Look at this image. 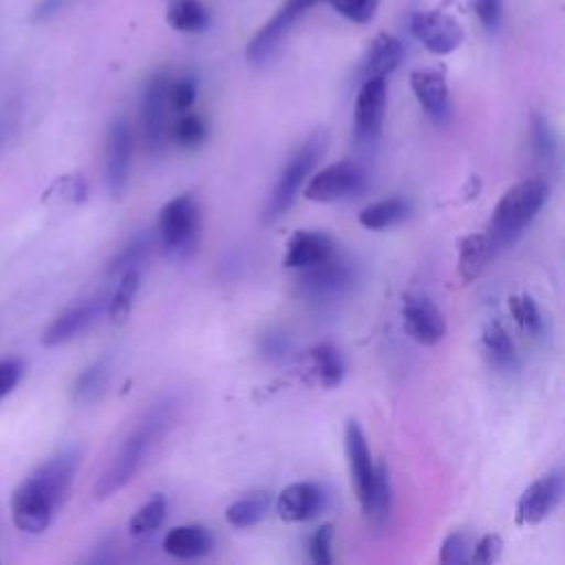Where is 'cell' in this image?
I'll list each match as a JSON object with an SVG mask.
<instances>
[{"label": "cell", "mask_w": 565, "mask_h": 565, "mask_svg": "<svg viewBox=\"0 0 565 565\" xmlns=\"http://www.w3.org/2000/svg\"><path fill=\"white\" fill-rule=\"evenodd\" d=\"M79 452L62 450L38 466L11 494V519L20 532L42 534L68 497Z\"/></svg>", "instance_id": "obj_1"}, {"label": "cell", "mask_w": 565, "mask_h": 565, "mask_svg": "<svg viewBox=\"0 0 565 565\" xmlns=\"http://www.w3.org/2000/svg\"><path fill=\"white\" fill-rule=\"evenodd\" d=\"M177 411H179L177 395H161L143 411L139 422L130 428V433L117 446L108 466L102 470V475L95 483L97 499L113 497L117 490H121L135 477V472L141 468V463L152 452V448L170 430V426L177 417Z\"/></svg>", "instance_id": "obj_2"}, {"label": "cell", "mask_w": 565, "mask_h": 565, "mask_svg": "<svg viewBox=\"0 0 565 565\" xmlns=\"http://www.w3.org/2000/svg\"><path fill=\"white\" fill-rule=\"evenodd\" d=\"M547 183L543 179H523L510 185L492 210L488 221V238L494 252H501L519 241L525 227L534 221L547 199Z\"/></svg>", "instance_id": "obj_3"}, {"label": "cell", "mask_w": 565, "mask_h": 565, "mask_svg": "<svg viewBox=\"0 0 565 565\" xmlns=\"http://www.w3.org/2000/svg\"><path fill=\"white\" fill-rule=\"evenodd\" d=\"M324 148H327L324 130H313L296 148V152L289 157L287 166L282 168V172H280V177H278V181L271 190V196H269L267 207H265V221H274V218L282 216L294 205L296 196L300 194V188L305 185L307 177L316 168Z\"/></svg>", "instance_id": "obj_4"}, {"label": "cell", "mask_w": 565, "mask_h": 565, "mask_svg": "<svg viewBox=\"0 0 565 565\" xmlns=\"http://www.w3.org/2000/svg\"><path fill=\"white\" fill-rule=\"evenodd\" d=\"M199 203L192 194H179L170 199L157 218L159 243L170 256H185L196 245L199 236Z\"/></svg>", "instance_id": "obj_5"}, {"label": "cell", "mask_w": 565, "mask_h": 565, "mask_svg": "<svg viewBox=\"0 0 565 565\" xmlns=\"http://www.w3.org/2000/svg\"><path fill=\"white\" fill-rule=\"evenodd\" d=\"M355 274L353 267L338 258L335 254L313 267L300 269L298 276V291L305 300L316 305H329L340 300L353 285Z\"/></svg>", "instance_id": "obj_6"}, {"label": "cell", "mask_w": 565, "mask_h": 565, "mask_svg": "<svg viewBox=\"0 0 565 565\" xmlns=\"http://www.w3.org/2000/svg\"><path fill=\"white\" fill-rule=\"evenodd\" d=\"M369 185L364 168L355 161H338L318 170L305 185V199L318 203H333L351 196H360Z\"/></svg>", "instance_id": "obj_7"}, {"label": "cell", "mask_w": 565, "mask_h": 565, "mask_svg": "<svg viewBox=\"0 0 565 565\" xmlns=\"http://www.w3.org/2000/svg\"><path fill=\"white\" fill-rule=\"evenodd\" d=\"M168 84L170 77L166 73H157L146 82L141 95V128L146 146L152 154H161L168 141Z\"/></svg>", "instance_id": "obj_8"}, {"label": "cell", "mask_w": 565, "mask_h": 565, "mask_svg": "<svg viewBox=\"0 0 565 565\" xmlns=\"http://www.w3.org/2000/svg\"><path fill=\"white\" fill-rule=\"evenodd\" d=\"M386 110V77L364 79L353 108V137L360 146H373L380 137Z\"/></svg>", "instance_id": "obj_9"}, {"label": "cell", "mask_w": 565, "mask_h": 565, "mask_svg": "<svg viewBox=\"0 0 565 565\" xmlns=\"http://www.w3.org/2000/svg\"><path fill=\"white\" fill-rule=\"evenodd\" d=\"M316 2H322V0H287L258 31L256 35L249 40L247 49H245V55L252 64H263L267 62L274 51L280 46L282 38L289 33V29L294 26V22L309 9L313 7Z\"/></svg>", "instance_id": "obj_10"}, {"label": "cell", "mask_w": 565, "mask_h": 565, "mask_svg": "<svg viewBox=\"0 0 565 565\" xmlns=\"http://www.w3.org/2000/svg\"><path fill=\"white\" fill-rule=\"evenodd\" d=\"M565 490L563 472L556 468L539 479H534L516 501V523L536 525L547 519L561 503Z\"/></svg>", "instance_id": "obj_11"}, {"label": "cell", "mask_w": 565, "mask_h": 565, "mask_svg": "<svg viewBox=\"0 0 565 565\" xmlns=\"http://www.w3.org/2000/svg\"><path fill=\"white\" fill-rule=\"evenodd\" d=\"M132 161V132L124 119H115L106 135V161L104 183L113 199H119L126 190Z\"/></svg>", "instance_id": "obj_12"}, {"label": "cell", "mask_w": 565, "mask_h": 565, "mask_svg": "<svg viewBox=\"0 0 565 565\" xmlns=\"http://www.w3.org/2000/svg\"><path fill=\"white\" fill-rule=\"evenodd\" d=\"M411 31L435 55H448L463 42L461 24L446 11H417Z\"/></svg>", "instance_id": "obj_13"}, {"label": "cell", "mask_w": 565, "mask_h": 565, "mask_svg": "<svg viewBox=\"0 0 565 565\" xmlns=\"http://www.w3.org/2000/svg\"><path fill=\"white\" fill-rule=\"evenodd\" d=\"M344 455H347V463H349L351 483L355 488L358 501L364 512V508L369 505L371 492H373V483H375V463L371 459L366 437H364L360 424L353 419H349L347 428H344Z\"/></svg>", "instance_id": "obj_14"}, {"label": "cell", "mask_w": 565, "mask_h": 565, "mask_svg": "<svg viewBox=\"0 0 565 565\" xmlns=\"http://www.w3.org/2000/svg\"><path fill=\"white\" fill-rule=\"evenodd\" d=\"M327 490L318 481H294L276 499L278 516L287 523H305L327 508Z\"/></svg>", "instance_id": "obj_15"}, {"label": "cell", "mask_w": 565, "mask_h": 565, "mask_svg": "<svg viewBox=\"0 0 565 565\" xmlns=\"http://www.w3.org/2000/svg\"><path fill=\"white\" fill-rule=\"evenodd\" d=\"M402 320L406 333L426 347H433L444 340L446 335V320L441 311L424 296H404L402 305Z\"/></svg>", "instance_id": "obj_16"}, {"label": "cell", "mask_w": 565, "mask_h": 565, "mask_svg": "<svg viewBox=\"0 0 565 565\" xmlns=\"http://www.w3.org/2000/svg\"><path fill=\"white\" fill-rule=\"evenodd\" d=\"M411 88L419 102V106L426 110V115L441 124L450 115V90L446 75L437 68H415L411 73Z\"/></svg>", "instance_id": "obj_17"}, {"label": "cell", "mask_w": 565, "mask_h": 565, "mask_svg": "<svg viewBox=\"0 0 565 565\" xmlns=\"http://www.w3.org/2000/svg\"><path fill=\"white\" fill-rule=\"evenodd\" d=\"M335 254V243L329 234L318 230H298L287 241L282 265L287 269H307Z\"/></svg>", "instance_id": "obj_18"}, {"label": "cell", "mask_w": 565, "mask_h": 565, "mask_svg": "<svg viewBox=\"0 0 565 565\" xmlns=\"http://www.w3.org/2000/svg\"><path fill=\"white\" fill-rule=\"evenodd\" d=\"M99 311H102V298H88L64 309L42 333V344L57 347L62 342L73 340L75 335H79L84 329L93 324Z\"/></svg>", "instance_id": "obj_19"}, {"label": "cell", "mask_w": 565, "mask_h": 565, "mask_svg": "<svg viewBox=\"0 0 565 565\" xmlns=\"http://www.w3.org/2000/svg\"><path fill=\"white\" fill-rule=\"evenodd\" d=\"M399 62H402V42L395 35L380 33L369 44L358 75L362 82L371 77H386L391 71L397 68Z\"/></svg>", "instance_id": "obj_20"}, {"label": "cell", "mask_w": 565, "mask_h": 565, "mask_svg": "<svg viewBox=\"0 0 565 565\" xmlns=\"http://www.w3.org/2000/svg\"><path fill=\"white\" fill-rule=\"evenodd\" d=\"M212 534L203 525H179L163 536V550L181 561L201 558L212 550Z\"/></svg>", "instance_id": "obj_21"}, {"label": "cell", "mask_w": 565, "mask_h": 565, "mask_svg": "<svg viewBox=\"0 0 565 565\" xmlns=\"http://www.w3.org/2000/svg\"><path fill=\"white\" fill-rule=\"evenodd\" d=\"M457 245V271L466 282H472L497 254L486 232L468 234Z\"/></svg>", "instance_id": "obj_22"}, {"label": "cell", "mask_w": 565, "mask_h": 565, "mask_svg": "<svg viewBox=\"0 0 565 565\" xmlns=\"http://www.w3.org/2000/svg\"><path fill=\"white\" fill-rule=\"evenodd\" d=\"M408 201L402 196H388L375 203H369L366 207L360 210L358 214V223L366 230H386L399 221H404L408 216Z\"/></svg>", "instance_id": "obj_23"}, {"label": "cell", "mask_w": 565, "mask_h": 565, "mask_svg": "<svg viewBox=\"0 0 565 565\" xmlns=\"http://www.w3.org/2000/svg\"><path fill=\"white\" fill-rule=\"evenodd\" d=\"M481 344L497 369H505V371L516 369L514 342H512L508 329L499 320H490L483 324Z\"/></svg>", "instance_id": "obj_24"}, {"label": "cell", "mask_w": 565, "mask_h": 565, "mask_svg": "<svg viewBox=\"0 0 565 565\" xmlns=\"http://www.w3.org/2000/svg\"><path fill=\"white\" fill-rule=\"evenodd\" d=\"M309 360H311V369L318 377V382L327 388H333L342 382L344 377V360L340 355V351L331 344V342H318L309 349Z\"/></svg>", "instance_id": "obj_25"}, {"label": "cell", "mask_w": 565, "mask_h": 565, "mask_svg": "<svg viewBox=\"0 0 565 565\" xmlns=\"http://www.w3.org/2000/svg\"><path fill=\"white\" fill-rule=\"evenodd\" d=\"M269 503H271L269 492H249L227 505L225 521L238 530L254 527L256 523H260L265 519Z\"/></svg>", "instance_id": "obj_26"}, {"label": "cell", "mask_w": 565, "mask_h": 565, "mask_svg": "<svg viewBox=\"0 0 565 565\" xmlns=\"http://www.w3.org/2000/svg\"><path fill=\"white\" fill-rule=\"evenodd\" d=\"M166 22L181 33H201L210 24V13L199 0H172L166 9Z\"/></svg>", "instance_id": "obj_27"}, {"label": "cell", "mask_w": 565, "mask_h": 565, "mask_svg": "<svg viewBox=\"0 0 565 565\" xmlns=\"http://www.w3.org/2000/svg\"><path fill=\"white\" fill-rule=\"evenodd\" d=\"M391 505H393V494H391V479L386 472V466L380 463L375 466V483L373 492L369 499V505L364 508V514L369 519V525L382 530L388 519H391Z\"/></svg>", "instance_id": "obj_28"}, {"label": "cell", "mask_w": 565, "mask_h": 565, "mask_svg": "<svg viewBox=\"0 0 565 565\" xmlns=\"http://www.w3.org/2000/svg\"><path fill=\"white\" fill-rule=\"evenodd\" d=\"M108 384V360H97L86 366L71 386V397L77 404H93Z\"/></svg>", "instance_id": "obj_29"}, {"label": "cell", "mask_w": 565, "mask_h": 565, "mask_svg": "<svg viewBox=\"0 0 565 565\" xmlns=\"http://www.w3.org/2000/svg\"><path fill=\"white\" fill-rule=\"evenodd\" d=\"M168 512V501L163 494H152L128 521V530L135 539H146L150 534H154Z\"/></svg>", "instance_id": "obj_30"}, {"label": "cell", "mask_w": 565, "mask_h": 565, "mask_svg": "<svg viewBox=\"0 0 565 565\" xmlns=\"http://www.w3.org/2000/svg\"><path fill=\"white\" fill-rule=\"evenodd\" d=\"M139 280H141L139 269H126V271L119 274V282H117L113 296L106 302V313L113 322H119L128 316V311L132 307V300L139 291Z\"/></svg>", "instance_id": "obj_31"}, {"label": "cell", "mask_w": 565, "mask_h": 565, "mask_svg": "<svg viewBox=\"0 0 565 565\" xmlns=\"http://www.w3.org/2000/svg\"><path fill=\"white\" fill-rule=\"evenodd\" d=\"M530 146H532V152L536 154V159L547 166L554 163L558 157V143H556L554 128L550 126L547 117L541 113H532V117H530Z\"/></svg>", "instance_id": "obj_32"}, {"label": "cell", "mask_w": 565, "mask_h": 565, "mask_svg": "<svg viewBox=\"0 0 565 565\" xmlns=\"http://www.w3.org/2000/svg\"><path fill=\"white\" fill-rule=\"evenodd\" d=\"M148 254H150V236H148L146 232L135 234V236L119 249V254L110 260L108 274H110V276H119V274L126 271V269H139V267L146 263Z\"/></svg>", "instance_id": "obj_33"}, {"label": "cell", "mask_w": 565, "mask_h": 565, "mask_svg": "<svg viewBox=\"0 0 565 565\" xmlns=\"http://www.w3.org/2000/svg\"><path fill=\"white\" fill-rule=\"evenodd\" d=\"M512 320L527 333V335H541L543 333V316L536 302L530 296H512L508 300Z\"/></svg>", "instance_id": "obj_34"}, {"label": "cell", "mask_w": 565, "mask_h": 565, "mask_svg": "<svg viewBox=\"0 0 565 565\" xmlns=\"http://www.w3.org/2000/svg\"><path fill=\"white\" fill-rule=\"evenodd\" d=\"M168 135L181 148H196L205 139L207 128H205V121L199 115L181 113V117L170 126Z\"/></svg>", "instance_id": "obj_35"}, {"label": "cell", "mask_w": 565, "mask_h": 565, "mask_svg": "<svg viewBox=\"0 0 565 565\" xmlns=\"http://www.w3.org/2000/svg\"><path fill=\"white\" fill-rule=\"evenodd\" d=\"M196 99V79L192 75H181L168 84V104L174 113H188Z\"/></svg>", "instance_id": "obj_36"}, {"label": "cell", "mask_w": 565, "mask_h": 565, "mask_svg": "<svg viewBox=\"0 0 565 565\" xmlns=\"http://www.w3.org/2000/svg\"><path fill=\"white\" fill-rule=\"evenodd\" d=\"M472 552L470 534L463 530H457L448 534L439 547V561L441 563H468Z\"/></svg>", "instance_id": "obj_37"}, {"label": "cell", "mask_w": 565, "mask_h": 565, "mask_svg": "<svg viewBox=\"0 0 565 565\" xmlns=\"http://www.w3.org/2000/svg\"><path fill=\"white\" fill-rule=\"evenodd\" d=\"M309 558L316 565L333 563V525L324 523L309 536Z\"/></svg>", "instance_id": "obj_38"}, {"label": "cell", "mask_w": 565, "mask_h": 565, "mask_svg": "<svg viewBox=\"0 0 565 565\" xmlns=\"http://www.w3.org/2000/svg\"><path fill=\"white\" fill-rule=\"evenodd\" d=\"M324 2H329L347 20L355 24H366L373 20L380 0H324Z\"/></svg>", "instance_id": "obj_39"}, {"label": "cell", "mask_w": 565, "mask_h": 565, "mask_svg": "<svg viewBox=\"0 0 565 565\" xmlns=\"http://www.w3.org/2000/svg\"><path fill=\"white\" fill-rule=\"evenodd\" d=\"M20 102L18 99H9L0 106V152L11 143L18 126H20Z\"/></svg>", "instance_id": "obj_40"}, {"label": "cell", "mask_w": 565, "mask_h": 565, "mask_svg": "<svg viewBox=\"0 0 565 565\" xmlns=\"http://www.w3.org/2000/svg\"><path fill=\"white\" fill-rule=\"evenodd\" d=\"M503 541L499 534H483L477 543H472L470 563H494L501 556Z\"/></svg>", "instance_id": "obj_41"}, {"label": "cell", "mask_w": 565, "mask_h": 565, "mask_svg": "<svg viewBox=\"0 0 565 565\" xmlns=\"http://www.w3.org/2000/svg\"><path fill=\"white\" fill-rule=\"evenodd\" d=\"M22 373H24V366L20 360H0V399L7 397L15 386L18 382L22 380Z\"/></svg>", "instance_id": "obj_42"}, {"label": "cell", "mask_w": 565, "mask_h": 565, "mask_svg": "<svg viewBox=\"0 0 565 565\" xmlns=\"http://www.w3.org/2000/svg\"><path fill=\"white\" fill-rule=\"evenodd\" d=\"M475 13L488 31H494L503 15V0H475Z\"/></svg>", "instance_id": "obj_43"}, {"label": "cell", "mask_w": 565, "mask_h": 565, "mask_svg": "<svg viewBox=\"0 0 565 565\" xmlns=\"http://www.w3.org/2000/svg\"><path fill=\"white\" fill-rule=\"evenodd\" d=\"M289 347H291L289 338H287L285 333H280V331H269V333H265V335L260 338V351H263V355L269 358V360H280V358H285L287 351H289Z\"/></svg>", "instance_id": "obj_44"}, {"label": "cell", "mask_w": 565, "mask_h": 565, "mask_svg": "<svg viewBox=\"0 0 565 565\" xmlns=\"http://www.w3.org/2000/svg\"><path fill=\"white\" fill-rule=\"evenodd\" d=\"M57 188H60L62 199H66V201L77 203V201H84V196H86V183L82 177H62L57 181Z\"/></svg>", "instance_id": "obj_45"}, {"label": "cell", "mask_w": 565, "mask_h": 565, "mask_svg": "<svg viewBox=\"0 0 565 565\" xmlns=\"http://www.w3.org/2000/svg\"><path fill=\"white\" fill-rule=\"evenodd\" d=\"M68 2H73V0H40V2L35 4V9H33L31 20H33V22H44V20L53 18L57 11H62Z\"/></svg>", "instance_id": "obj_46"}]
</instances>
